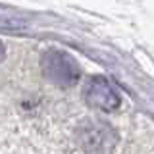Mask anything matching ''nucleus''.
<instances>
[{
  "mask_svg": "<svg viewBox=\"0 0 154 154\" xmlns=\"http://www.w3.org/2000/svg\"><path fill=\"white\" fill-rule=\"evenodd\" d=\"M41 69L42 75L46 77L50 83L58 87H73L81 77L79 64L75 62L73 56L62 50H48L41 58Z\"/></svg>",
  "mask_w": 154,
  "mask_h": 154,
  "instance_id": "1",
  "label": "nucleus"
},
{
  "mask_svg": "<svg viewBox=\"0 0 154 154\" xmlns=\"http://www.w3.org/2000/svg\"><path fill=\"white\" fill-rule=\"evenodd\" d=\"M79 144L89 154H110L116 144V133L102 122H87L77 131Z\"/></svg>",
  "mask_w": 154,
  "mask_h": 154,
  "instance_id": "2",
  "label": "nucleus"
},
{
  "mask_svg": "<svg viewBox=\"0 0 154 154\" xmlns=\"http://www.w3.org/2000/svg\"><path fill=\"white\" fill-rule=\"evenodd\" d=\"M85 100L91 108L102 110V112H114L122 104L118 89L106 77H100V75L89 79V83L85 87Z\"/></svg>",
  "mask_w": 154,
  "mask_h": 154,
  "instance_id": "3",
  "label": "nucleus"
},
{
  "mask_svg": "<svg viewBox=\"0 0 154 154\" xmlns=\"http://www.w3.org/2000/svg\"><path fill=\"white\" fill-rule=\"evenodd\" d=\"M4 58H6V46H4V42L0 41V62H2Z\"/></svg>",
  "mask_w": 154,
  "mask_h": 154,
  "instance_id": "4",
  "label": "nucleus"
}]
</instances>
